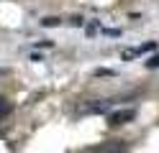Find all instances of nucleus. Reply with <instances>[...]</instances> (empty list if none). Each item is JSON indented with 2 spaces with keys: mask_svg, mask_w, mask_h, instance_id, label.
Returning a JSON list of instances; mask_svg holds the SVG:
<instances>
[{
  "mask_svg": "<svg viewBox=\"0 0 159 153\" xmlns=\"http://www.w3.org/2000/svg\"><path fill=\"white\" fill-rule=\"evenodd\" d=\"M136 117V110L134 107H123V110H111L108 112V125L111 128H121L126 122H134Z\"/></svg>",
  "mask_w": 159,
  "mask_h": 153,
  "instance_id": "obj_1",
  "label": "nucleus"
},
{
  "mask_svg": "<svg viewBox=\"0 0 159 153\" xmlns=\"http://www.w3.org/2000/svg\"><path fill=\"white\" fill-rule=\"evenodd\" d=\"M113 102L116 100H95L90 105H82L80 112H87V115H100V112H111L113 110Z\"/></svg>",
  "mask_w": 159,
  "mask_h": 153,
  "instance_id": "obj_2",
  "label": "nucleus"
},
{
  "mask_svg": "<svg viewBox=\"0 0 159 153\" xmlns=\"http://www.w3.org/2000/svg\"><path fill=\"white\" fill-rule=\"evenodd\" d=\"M41 23H44V26H59V18H44Z\"/></svg>",
  "mask_w": 159,
  "mask_h": 153,
  "instance_id": "obj_6",
  "label": "nucleus"
},
{
  "mask_svg": "<svg viewBox=\"0 0 159 153\" xmlns=\"http://www.w3.org/2000/svg\"><path fill=\"white\" fill-rule=\"evenodd\" d=\"M13 112V105H11V100H5V97H0V120L8 117Z\"/></svg>",
  "mask_w": 159,
  "mask_h": 153,
  "instance_id": "obj_4",
  "label": "nucleus"
},
{
  "mask_svg": "<svg viewBox=\"0 0 159 153\" xmlns=\"http://www.w3.org/2000/svg\"><path fill=\"white\" fill-rule=\"evenodd\" d=\"M146 66H149V69H157V66H159V54L149 59V61H146Z\"/></svg>",
  "mask_w": 159,
  "mask_h": 153,
  "instance_id": "obj_5",
  "label": "nucleus"
},
{
  "mask_svg": "<svg viewBox=\"0 0 159 153\" xmlns=\"http://www.w3.org/2000/svg\"><path fill=\"white\" fill-rule=\"evenodd\" d=\"M128 148L123 146V140H118V146H103V148H95V153H126Z\"/></svg>",
  "mask_w": 159,
  "mask_h": 153,
  "instance_id": "obj_3",
  "label": "nucleus"
}]
</instances>
